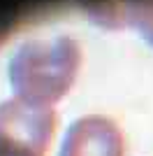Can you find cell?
I'll return each instance as SVG.
<instances>
[{
  "label": "cell",
  "instance_id": "obj_1",
  "mask_svg": "<svg viewBox=\"0 0 153 156\" xmlns=\"http://www.w3.org/2000/svg\"><path fill=\"white\" fill-rule=\"evenodd\" d=\"M81 63V54L70 37H37L16 49L7 77L19 100L51 107L70 91Z\"/></svg>",
  "mask_w": 153,
  "mask_h": 156
},
{
  "label": "cell",
  "instance_id": "obj_2",
  "mask_svg": "<svg viewBox=\"0 0 153 156\" xmlns=\"http://www.w3.org/2000/svg\"><path fill=\"white\" fill-rule=\"evenodd\" d=\"M56 128L53 107L9 98L0 103V156H44Z\"/></svg>",
  "mask_w": 153,
  "mask_h": 156
},
{
  "label": "cell",
  "instance_id": "obj_3",
  "mask_svg": "<svg viewBox=\"0 0 153 156\" xmlns=\"http://www.w3.org/2000/svg\"><path fill=\"white\" fill-rule=\"evenodd\" d=\"M125 140L121 128L107 117L90 114L76 119L65 130L58 156H123Z\"/></svg>",
  "mask_w": 153,
  "mask_h": 156
}]
</instances>
